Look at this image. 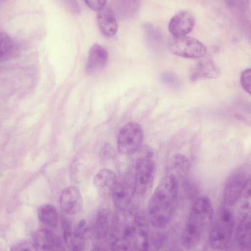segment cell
I'll return each mask as SVG.
<instances>
[{"label":"cell","instance_id":"6da1fadb","mask_svg":"<svg viewBox=\"0 0 251 251\" xmlns=\"http://www.w3.org/2000/svg\"><path fill=\"white\" fill-rule=\"evenodd\" d=\"M179 184L174 175L166 173L151 196L148 215L155 228H164L173 220L176 209Z\"/></svg>","mask_w":251,"mask_h":251},{"label":"cell","instance_id":"7a4b0ae2","mask_svg":"<svg viewBox=\"0 0 251 251\" xmlns=\"http://www.w3.org/2000/svg\"><path fill=\"white\" fill-rule=\"evenodd\" d=\"M214 218L210 200L201 196L193 202L188 213L183 231L181 242L187 249L199 246L210 229Z\"/></svg>","mask_w":251,"mask_h":251},{"label":"cell","instance_id":"3957f363","mask_svg":"<svg viewBox=\"0 0 251 251\" xmlns=\"http://www.w3.org/2000/svg\"><path fill=\"white\" fill-rule=\"evenodd\" d=\"M132 174L134 180L135 194L145 196L151 191L156 173L155 153L150 146H141L133 154Z\"/></svg>","mask_w":251,"mask_h":251},{"label":"cell","instance_id":"277c9868","mask_svg":"<svg viewBox=\"0 0 251 251\" xmlns=\"http://www.w3.org/2000/svg\"><path fill=\"white\" fill-rule=\"evenodd\" d=\"M231 207L223 204L214 217L209 233V244L216 250H223L229 246L235 226V218Z\"/></svg>","mask_w":251,"mask_h":251},{"label":"cell","instance_id":"5b68a950","mask_svg":"<svg viewBox=\"0 0 251 251\" xmlns=\"http://www.w3.org/2000/svg\"><path fill=\"white\" fill-rule=\"evenodd\" d=\"M250 178L249 165L243 164L236 168L228 176L225 184L222 204L231 207L236 204Z\"/></svg>","mask_w":251,"mask_h":251},{"label":"cell","instance_id":"8992f818","mask_svg":"<svg viewBox=\"0 0 251 251\" xmlns=\"http://www.w3.org/2000/svg\"><path fill=\"white\" fill-rule=\"evenodd\" d=\"M143 134L141 127L136 123H129L120 130L118 137V149L125 155H133L142 146Z\"/></svg>","mask_w":251,"mask_h":251},{"label":"cell","instance_id":"52a82bcc","mask_svg":"<svg viewBox=\"0 0 251 251\" xmlns=\"http://www.w3.org/2000/svg\"><path fill=\"white\" fill-rule=\"evenodd\" d=\"M170 48L175 55L187 58H200L206 53V47L202 42L186 35L175 38L171 42Z\"/></svg>","mask_w":251,"mask_h":251},{"label":"cell","instance_id":"ba28073f","mask_svg":"<svg viewBox=\"0 0 251 251\" xmlns=\"http://www.w3.org/2000/svg\"><path fill=\"white\" fill-rule=\"evenodd\" d=\"M135 194L132 173L125 174L117 178L111 195L114 203L119 210L127 209Z\"/></svg>","mask_w":251,"mask_h":251},{"label":"cell","instance_id":"9c48e42d","mask_svg":"<svg viewBox=\"0 0 251 251\" xmlns=\"http://www.w3.org/2000/svg\"><path fill=\"white\" fill-rule=\"evenodd\" d=\"M129 251H146L149 247L148 224L142 214H135L128 237Z\"/></svg>","mask_w":251,"mask_h":251},{"label":"cell","instance_id":"30bf717a","mask_svg":"<svg viewBox=\"0 0 251 251\" xmlns=\"http://www.w3.org/2000/svg\"><path fill=\"white\" fill-rule=\"evenodd\" d=\"M59 203L62 211L68 215H75L80 213L83 206L80 191L73 186L67 187L62 190Z\"/></svg>","mask_w":251,"mask_h":251},{"label":"cell","instance_id":"8fae6325","mask_svg":"<svg viewBox=\"0 0 251 251\" xmlns=\"http://www.w3.org/2000/svg\"><path fill=\"white\" fill-rule=\"evenodd\" d=\"M195 20L189 12L181 11L175 15L170 20L168 29L175 38L187 35L193 30Z\"/></svg>","mask_w":251,"mask_h":251},{"label":"cell","instance_id":"7c38bea8","mask_svg":"<svg viewBox=\"0 0 251 251\" xmlns=\"http://www.w3.org/2000/svg\"><path fill=\"white\" fill-rule=\"evenodd\" d=\"M117 180V177L114 171L102 169L95 176L93 183L100 195L105 197L112 195Z\"/></svg>","mask_w":251,"mask_h":251},{"label":"cell","instance_id":"4fadbf2b","mask_svg":"<svg viewBox=\"0 0 251 251\" xmlns=\"http://www.w3.org/2000/svg\"><path fill=\"white\" fill-rule=\"evenodd\" d=\"M140 3V0H112L109 8L116 18L127 20L137 15Z\"/></svg>","mask_w":251,"mask_h":251},{"label":"cell","instance_id":"5bb4252c","mask_svg":"<svg viewBox=\"0 0 251 251\" xmlns=\"http://www.w3.org/2000/svg\"><path fill=\"white\" fill-rule=\"evenodd\" d=\"M116 17L108 7H105L98 11L97 22L99 28L105 37H112L115 35L118 30V23Z\"/></svg>","mask_w":251,"mask_h":251},{"label":"cell","instance_id":"9a60e30c","mask_svg":"<svg viewBox=\"0 0 251 251\" xmlns=\"http://www.w3.org/2000/svg\"><path fill=\"white\" fill-rule=\"evenodd\" d=\"M108 53L101 45L95 44L90 49L86 66V71L93 73L99 71L107 64Z\"/></svg>","mask_w":251,"mask_h":251},{"label":"cell","instance_id":"2e32d148","mask_svg":"<svg viewBox=\"0 0 251 251\" xmlns=\"http://www.w3.org/2000/svg\"><path fill=\"white\" fill-rule=\"evenodd\" d=\"M220 70L211 59H205L199 62L194 67L190 79L196 81L202 79H213L219 76Z\"/></svg>","mask_w":251,"mask_h":251},{"label":"cell","instance_id":"e0dca14e","mask_svg":"<svg viewBox=\"0 0 251 251\" xmlns=\"http://www.w3.org/2000/svg\"><path fill=\"white\" fill-rule=\"evenodd\" d=\"M251 213L239 216L235 240L238 246L244 250L251 249Z\"/></svg>","mask_w":251,"mask_h":251},{"label":"cell","instance_id":"ac0fdd59","mask_svg":"<svg viewBox=\"0 0 251 251\" xmlns=\"http://www.w3.org/2000/svg\"><path fill=\"white\" fill-rule=\"evenodd\" d=\"M190 163L188 159L182 154H176L169 160L166 167V173L174 175L178 183L180 179L184 182L189 174Z\"/></svg>","mask_w":251,"mask_h":251},{"label":"cell","instance_id":"d6986e66","mask_svg":"<svg viewBox=\"0 0 251 251\" xmlns=\"http://www.w3.org/2000/svg\"><path fill=\"white\" fill-rule=\"evenodd\" d=\"M63 236L68 247L72 251H81L85 247L86 237L83 234L73 230L70 223L66 219L62 221Z\"/></svg>","mask_w":251,"mask_h":251},{"label":"cell","instance_id":"ffe728a7","mask_svg":"<svg viewBox=\"0 0 251 251\" xmlns=\"http://www.w3.org/2000/svg\"><path fill=\"white\" fill-rule=\"evenodd\" d=\"M112 216L111 211L106 208L98 212L95 223V232L98 238L104 239L110 234L114 220Z\"/></svg>","mask_w":251,"mask_h":251},{"label":"cell","instance_id":"44dd1931","mask_svg":"<svg viewBox=\"0 0 251 251\" xmlns=\"http://www.w3.org/2000/svg\"><path fill=\"white\" fill-rule=\"evenodd\" d=\"M33 244L37 250H50L54 246L55 241L52 233L48 229H40L33 235Z\"/></svg>","mask_w":251,"mask_h":251},{"label":"cell","instance_id":"7402d4cb","mask_svg":"<svg viewBox=\"0 0 251 251\" xmlns=\"http://www.w3.org/2000/svg\"><path fill=\"white\" fill-rule=\"evenodd\" d=\"M40 221L46 226L55 228L58 221V213L55 208L51 204H46L40 207L38 212Z\"/></svg>","mask_w":251,"mask_h":251},{"label":"cell","instance_id":"603a6c76","mask_svg":"<svg viewBox=\"0 0 251 251\" xmlns=\"http://www.w3.org/2000/svg\"><path fill=\"white\" fill-rule=\"evenodd\" d=\"M13 45V42L9 36L0 32V59L10 53Z\"/></svg>","mask_w":251,"mask_h":251},{"label":"cell","instance_id":"cb8c5ba5","mask_svg":"<svg viewBox=\"0 0 251 251\" xmlns=\"http://www.w3.org/2000/svg\"><path fill=\"white\" fill-rule=\"evenodd\" d=\"M226 5L232 9L240 11L247 10L250 3V0H224Z\"/></svg>","mask_w":251,"mask_h":251},{"label":"cell","instance_id":"d4e9b609","mask_svg":"<svg viewBox=\"0 0 251 251\" xmlns=\"http://www.w3.org/2000/svg\"><path fill=\"white\" fill-rule=\"evenodd\" d=\"M241 84L244 90L249 94L251 92V70H245L241 75Z\"/></svg>","mask_w":251,"mask_h":251},{"label":"cell","instance_id":"484cf974","mask_svg":"<svg viewBox=\"0 0 251 251\" xmlns=\"http://www.w3.org/2000/svg\"><path fill=\"white\" fill-rule=\"evenodd\" d=\"M115 150L111 145L106 144L100 150V157L103 160L111 159L115 156Z\"/></svg>","mask_w":251,"mask_h":251},{"label":"cell","instance_id":"4316f807","mask_svg":"<svg viewBox=\"0 0 251 251\" xmlns=\"http://www.w3.org/2000/svg\"><path fill=\"white\" fill-rule=\"evenodd\" d=\"M36 250L33 243L27 241L20 242L11 247L12 251H34Z\"/></svg>","mask_w":251,"mask_h":251},{"label":"cell","instance_id":"83f0119b","mask_svg":"<svg viewBox=\"0 0 251 251\" xmlns=\"http://www.w3.org/2000/svg\"><path fill=\"white\" fill-rule=\"evenodd\" d=\"M87 5L92 10L99 11L105 7L107 0H84Z\"/></svg>","mask_w":251,"mask_h":251},{"label":"cell","instance_id":"f1b7e54d","mask_svg":"<svg viewBox=\"0 0 251 251\" xmlns=\"http://www.w3.org/2000/svg\"><path fill=\"white\" fill-rule=\"evenodd\" d=\"M166 240L165 236L163 233H156L152 238V243L155 248H161Z\"/></svg>","mask_w":251,"mask_h":251},{"label":"cell","instance_id":"f546056e","mask_svg":"<svg viewBox=\"0 0 251 251\" xmlns=\"http://www.w3.org/2000/svg\"><path fill=\"white\" fill-rule=\"evenodd\" d=\"M67 7L73 12L78 11L79 6L77 0H63Z\"/></svg>","mask_w":251,"mask_h":251}]
</instances>
